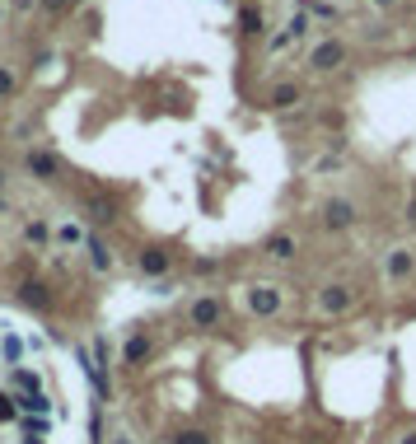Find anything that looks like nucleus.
Returning <instances> with one entry per match:
<instances>
[{"mask_svg":"<svg viewBox=\"0 0 416 444\" xmlns=\"http://www.w3.org/2000/svg\"><path fill=\"white\" fill-rule=\"evenodd\" d=\"M14 369H5V379H0V444H57V398L47 393V384L19 389Z\"/></svg>","mask_w":416,"mask_h":444,"instance_id":"f257e3e1","label":"nucleus"},{"mask_svg":"<svg viewBox=\"0 0 416 444\" xmlns=\"http://www.w3.org/2000/svg\"><path fill=\"white\" fill-rule=\"evenodd\" d=\"M248 304H253V313H276L281 309V295H276L271 286H258L253 295H248Z\"/></svg>","mask_w":416,"mask_h":444,"instance_id":"f03ea898","label":"nucleus"},{"mask_svg":"<svg viewBox=\"0 0 416 444\" xmlns=\"http://www.w3.org/2000/svg\"><path fill=\"white\" fill-rule=\"evenodd\" d=\"M341 43H323V47H314V66L318 70H332V66H341Z\"/></svg>","mask_w":416,"mask_h":444,"instance_id":"7ed1b4c3","label":"nucleus"},{"mask_svg":"<svg viewBox=\"0 0 416 444\" xmlns=\"http://www.w3.org/2000/svg\"><path fill=\"white\" fill-rule=\"evenodd\" d=\"M318 304H323L327 313H341V309L351 304V290H346V286H327V290H323V300H318Z\"/></svg>","mask_w":416,"mask_h":444,"instance_id":"20e7f679","label":"nucleus"},{"mask_svg":"<svg viewBox=\"0 0 416 444\" xmlns=\"http://www.w3.org/2000/svg\"><path fill=\"white\" fill-rule=\"evenodd\" d=\"M351 220H356L351 201H327V224H332V229H346Z\"/></svg>","mask_w":416,"mask_h":444,"instance_id":"39448f33","label":"nucleus"},{"mask_svg":"<svg viewBox=\"0 0 416 444\" xmlns=\"http://www.w3.org/2000/svg\"><path fill=\"white\" fill-rule=\"evenodd\" d=\"M215 318H220V304L215 300H197L192 304V323H197V327H211Z\"/></svg>","mask_w":416,"mask_h":444,"instance_id":"423d86ee","label":"nucleus"},{"mask_svg":"<svg viewBox=\"0 0 416 444\" xmlns=\"http://www.w3.org/2000/svg\"><path fill=\"white\" fill-rule=\"evenodd\" d=\"M28 173H38V178H57V159L47 155V150H33V155H28Z\"/></svg>","mask_w":416,"mask_h":444,"instance_id":"0eeeda50","label":"nucleus"},{"mask_svg":"<svg viewBox=\"0 0 416 444\" xmlns=\"http://www.w3.org/2000/svg\"><path fill=\"white\" fill-rule=\"evenodd\" d=\"M19 300L33 304V309H43V304H47V286H43V281H23V286H19Z\"/></svg>","mask_w":416,"mask_h":444,"instance_id":"6e6552de","label":"nucleus"},{"mask_svg":"<svg viewBox=\"0 0 416 444\" xmlns=\"http://www.w3.org/2000/svg\"><path fill=\"white\" fill-rule=\"evenodd\" d=\"M164 266H169V257L159 253V248H150V253H141V271H146V276H159Z\"/></svg>","mask_w":416,"mask_h":444,"instance_id":"1a4fd4ad","label":"nucleus"},{"mask_svg":"<svg viewBox=\"0 0 416 444\" xmlns=\"http://www.w3.org/2000/svg\"><path fill=\"white\" fill-rule=\"evenodd\" d=\"M0 342H5V365H23V342H19V337H14V332H5V337H0Z\"/></svg>","mask_w":416,"mask_h":444,"instance_id":"9d476101","label":"nucleus"},{"mask_svg":"<svg viewBox=\"0 0 416 444\" xmlns=\"http://www.w3.org/2000/svg\"><path fill=\"white\" fill-rule=\"evenodd\" d=\"M267 253H271V257H281V262H285V257H295V239H290V234H276V239L267 244Z\"/></svg>","mask_w":416,"mask_h":444,"instance_id":"9b49d317","label":"nucleus"},{"mask_svg":"<svg viewBox=\"0 0 416 444\" xmlns=\"http://www.w3.org/2000/svg\"><path fill=\"white\" fill-rule=\"evenodd\" d=\"M89 253H94V266H99V271H108V266H113V253H108V244L89 239Z\"/></svg>","mask_w":416,"mask_h":444,"instance_id":"f8f14e48","label":"nucleus"},{"mask_svg":"<svg viewBox=\"0 0 416 444\" xmlns=\"http://www.w3.org/2000/svg\"><path fill=\"white\" fill-rule=\"evenodd\" d=\"M412 271V253H393L388 257V276H407Z\"/></svg>","mask_w":416,"mask_h":444,"instance_id":"ddd939ff","label":"nucleus"},{"mask_svg":"<svg viewBox=\"0 0 416 444\" xmlns=\"http://www.w3.org/2000/svg\"><path fill=\"white\" fill-rule=\"evenodd\" d=\"M239 23H243V33L258 38L262 33V10H243V14H239Z\"/></svg>","mask_w":416,"mask_h":444,"instance_id":"4468645a","label":"nucleus"},{"mask_svg":"<svg viewBox=\"0 0 416 444\" xmlns=\"http://www.w3.org/2000/svg\"><path fill=\"white\" fill-rule=\"evenodd\" d=\"M276 103H281V108L300 103V89H295V85H281V89H276Z\"/></svg>","mask_w":416,"mask_h":444,"instance_id":"2eb2a0df","label":"nucleus"},{"mask_svg":"<svg viewBox=\"0 0 416 444\" xmlns=\"http://www.w3.org/2000/svg\"><path fill=\"white\" fill-rule=\"evenodd\" d=\"M23 234H28V244H47V234H52V229H47L43 220H33V224H28Z\"/></svg>","mask_w":416,"mask_h":444,"instance_id":"dca6fc26","label":"nucleus"},{"mask_svg":"<svg viewBox=\"0 0 416 444\" xmlns=\"http://www.w3.org/2000/svg\"><path fill=\"white\" fill-rule=\"evenodd\" d=\"M126 355H131V360H141V355H150V342H146V337H131V346H126Z\"/></svg>","mask_w":416,"mask_h":444,"instance_id":"f3484780","label":"nucleus"},{"mask_svg":"<svg viewBox=\"0 0 416 444\" xmlns=\"http://www.w3.org/2000/svg\"><path fill=\"white\" fill-rule=\"evenodd\" d=\"M80 239H84V234H80L75 224H66V229H61V244H80Z\"/></svg>","mask_w":416,"mask_h":444,"instance_id":"a211bd4d","label":"nucleus"},{"mask_svg":"<svg viewBox=\"0 0 416 444\" xmlns=\"http://www.w3.org/2000/svg\"><path fill=\"white\" fill-rule=\"evenodd\" d=\"M10 89H14V75L10 70H0V94H10Z\"/></svg>","mask_w":416,"mask_h":444,"instance_id":"6ab92c4d","label":"nucleus"},{"mask_svg":"<svg viewBox=\"0 0 416 444\" xmlns=\"http://www.w3.org/2000/svg\"><path fill=\"white\" fill-rule=\"evenodd\" d=\"M178 444H206V440H202V435H182Z\"/></svg>","mask_w":416,"mask_h":444,"instance_id":"aec40b11","label":"nucleus"},{"mask_svg":"<svg viewBox=\"0 0 416 444\" xmlns=\"http://www.w3.org/2000/svg\"><path fill=\"white\" fill-rule=\"evenodd\" d=\"M47 5H66V0H47Z\"/></svg>","mask_w":416,"mask_h":444,"instance_id":"412c9836","label":"nucleus"},{"mask_svg":"<svg viewBox=\"0 0 416 444\" xmlns=\"http://www.w3.org/2000/svg\"><path fill=\"white\" fill-rule=\"evenodd\" d=\"M374 5H393V0H374Z\"/></svg>","mask_w":416,"mask_h":444,"instance_id":"4be33fe9","label":"nucleus"},{"mask_svg":"<svg viewBox=\"0 0 416 444\" xmlns=\"http://www.w3.org/2000/svg\"><path fill=\"white\" fill-rule=\"evenodd\" d=\"M0 183H5V173H0Z\"/></svg>","mask_w":416,"mask_h":444,"instance_id":"5701e85b","label":"nucleus"}]
</instances>
